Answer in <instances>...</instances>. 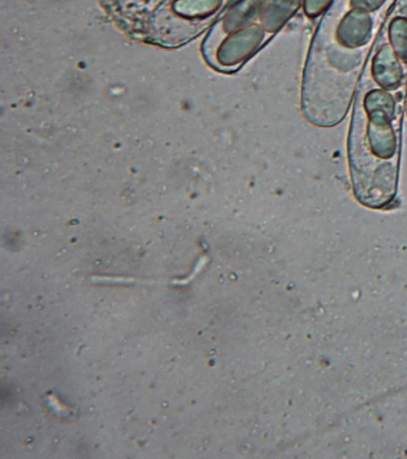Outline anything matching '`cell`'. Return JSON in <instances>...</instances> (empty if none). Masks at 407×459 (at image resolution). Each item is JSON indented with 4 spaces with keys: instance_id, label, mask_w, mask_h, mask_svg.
I'll return each mask as SVG.
<instances>
[{
    "instance_id": "cell-1",
    "label": "cell",
    "mask_w": 407,
    "mask_h": 459,
    "mask_svg": "<svg viewBox=\"0 0 407 459\" xmlns=\"http://www.w3.org/2000/svg\"><path fill=\"white\" fill-rule=\"evenodd\" d=\"M372 35V18L366 10L352 8V12L343 16L336 30V39L342 45L362 47L369 43Z\"/></svg>"
},
{
    "instance_id": "cell-2",
    "label": "cell",
    "mask_w": 407,
    "mask_h": 459,
    "mask_svg": "<svg viewBox=\"0 0 407 459\" xmlns=\"http://www.w3.org/2000/svg\"><path fill=\"white\" fill-rule=\"evenodd\" d=\"M301 0H269L263 9L262 19L267 29L280 28L286 20L295 14Z\"/></svg>"
},
{
    "instance_id": "cell-3",
    "label": "cell",
    "mask_w": 407,
    "mask_h": 459,
    "mask_svg": "<svg viewBox=\"0 0 407 459\" xmlns=\"http://www.w3.org/2000/svg\"><path fill=\"white\" fill-rule=\"evenodd\" d=\"M390 41L398 52H407V19L394 20L389 29Z\"/></svg>"
},
{
    "instance_id": "cell-4",
    "label": "cell",
    "mask_w": 407,
    "mask_h": 459,
    "mask_svg": "<svg viewBox=\"0 0 407 459\" xmlns=\"http://www.w3.org/2000/svg\"><path fill=\"white\" fill-rule=\"evenodd\" d=\"M333 0H303V8L307 15L316 18L332 4Z\"/></svg>"
},
{
    "instance_id": "cell-5",
    "label": "cell",
    "mask_w": 407,
    "mask_h": 459,
    "mask_svg": "<svg viewBox=\"0 0 407 459\" xmlns=\"http://www.w3.org/2000/svg\"><path fill=\"white\" fill-rule=\"evenodd\" d=\"M386 0H352V8L366 10L371 13L379 9L380 6L385 4Z\"/></svg>"
}]
</instances>
